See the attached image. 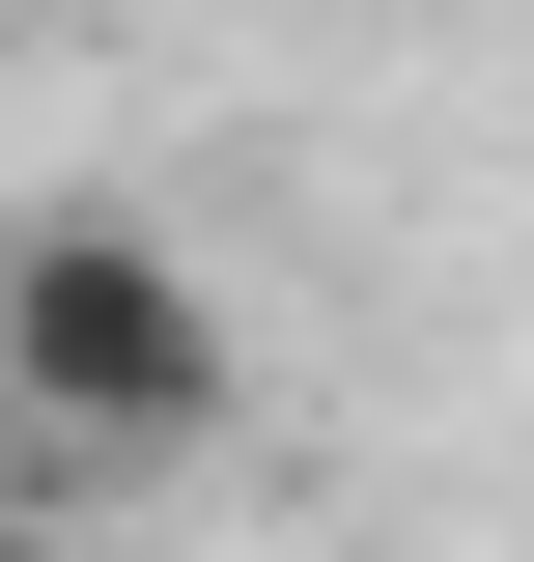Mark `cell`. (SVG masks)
<instances>
[{
	"label": "cell",
	"instance_id": "obj_1",
	"mask_svg": "<svg viewBox=\"0 0 534 562\" xmlns=\"http://www.w3.org/2000/svg\"><path fill=\"white\" fill-rule=\"evenodd\" d=\"M0 422L85 450V479H198L254 422V338L141 198H57V225H0Z\"/></svg>",
	"mask_w": 534,
	"mask_h": 562
},
{
	"label": "cell",
	"instance_id": "obj_2",
	"mask_svg": "<svg viewBox=\"0 0 534 562\" xmlns=\"http://www.w3.org/2000/svg\"><path fill=\"white\" fill-rule=\"evenodd\" d=\"M0 562H29V506H0Z\"/></svg>",
	"mask_w": 534,
	"mask_h": 562
}]
</instances>
